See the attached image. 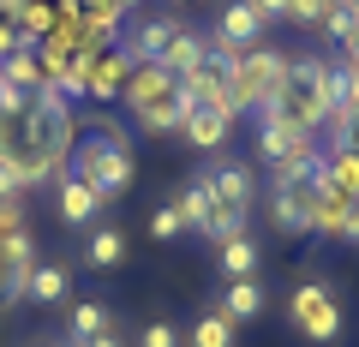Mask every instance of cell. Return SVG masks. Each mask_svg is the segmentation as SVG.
Listing matches in <instances>:
<instances>
[{
	"instance_id": "603a6c76",
	"label": "cell",
	"mask_w": 359,
	"mask_h": 347,
	"mask_svg": "<svg viewBox=\"0 0 359 347\" xmlns=\"http://www.w3.org/2000/svg\"><path fill=\"white\" fill-rule=\"evenodd\" d=\"M323 36H335V48H359V13H353V6H335V13L330 18H323Z\"/></svg>"
},
{
	"instance_id": "484cf974",
	"label": "cell",
	"mask_w": 359,
	"mask_h": 347,
	"mask_svg": "<svg viewBox=\"0 0 359 347\" xmlns=\"http://www.w3.org/2000/svg\"><path fill=\"white\" fill-rule=\"evenodd\" d=\"M198 233H204L210 245H222V240H233V233H245V216H240V210H222V204H216V216H210Z\"/></svg>"
},
{
	"instance_id": "5bb4252c",
	"label": "cell",
	"mask_w": 359,
	"mask_h": 347,
	"mask_svg": "<svg viewBox=\"0 0 359 347\" xmlns=\"http://www.w3.org/2000/svg\"><path fill=\"white\" fill-rule=\"evenodd\" d=\"M264 18H257V6L252 0H228V6H222V18H216V36H228L233 48H257V42H264Z\"/></svg>"
},
{
	"instance_id": "4dcf8cb0",
	"label": "cell",
	"mask_w": 359,
	"mask_h": 347,
	"mask_svg": "<svg viewBox=\"0 0 359 347\" xmlns=\"http://www.w3.org/2000/svg\"><path fill=\"white\" fill-rule=\"evenodd\" d=\"M264 25H287V0H252Z\"/></svg>"
},
{
	"instance_id": "9c48e42d",
	"label": "cell",
	"mask_w": 359,
	"mask_h": 347,
	"mask_svg": "<svg viewBox=\"0 0 359 347\" xmlns=\"http://www.w3.org/2000/svg\"><path fill=\"white\" fill-rule=\"evenodd\" d=\"M204 180H210V192H216V204H222V210H240V216H252L257 180H252V168H245V162H228V156H216V162L204 168Z\"/></svg>"
},
{
	"instance_id": "e575fe53",
	"label": "cell",
	"mask_w": 359,
	"mask_h": 347,
	"mask_svg": "<svg viewBox=\"0 0 359 347\" xmlns=\"http://www.w3.org/2000/svg\"><path fill=\"white\" fill-rule=\"evenodd\" d=\"M335 6H347V0H323V13H335Z\"/></svg>"
},
{
	"instance_id": "ac0fdd59",
	"label": "cell",
	"mask_w": 359,
	"mask_h": 347,
	"mask_svg": "<svg viewBox=\"0 0 359 347\" xmlns=\"http://www.w3.org/2000/svg\"><path fill=\"white\" fill-rule=\"evenodd\" d=\"M233 341H240V329H233V323L222 318V306H216V299H210V306L192 318V329H186V347H233Z\"/></svg>"
},
{
	"instance_id": "52a82bcc",
	"label": "cell",
	"mask_w": 359,
	"mask_h": 347,
	"mask_svg": "<svg viewBox=\"0 0 359 347\" xmlns=\"http://www.w3.org/2000/svg\"><path fill=\"white\" fill-rule=\"evenodd\" d=\"M126 78H132V54L120 48V42L102 48V54H90L84 60V102H120Z\"/></svg>"
},
{
	"instance_id": "2e32d148",
	"label": "cell",
	"mask_w": 359,
	"mask_h": 347,
	"mask_svg": "<svg viewBox=\"0 0 359 347\" xmlns=\"http://www.w3.org/2000/svg\"><path fill=\"white\" fill-rule=\"evenodd\" d=\"M156 66H162V72H174V78L198 72V66H204V36H198L192 25H180V30H174V42L162 48V60H156Z\"/></svg>"
},
{
	"instance_id": "f1b7e54d",
	"label": "cell",
	"mask_w": 359,
	"mask_h": 347,
	"mask_svg": "<svg viewBox=\"0 0 359 347\" xmlns=\"http://www.w3.org/2000/svg\"><path fill=\"white\" fill-rule=\"evenodd\" d=\"M18 228H30V222H25V204H18V198H6V204H0V240H6V233H18Z\"/></svg>"
},
{
	"instance_id": "8d00e7d4",
	"label": "cell",
	"mask_w": 359,
	"mask_h": 347,
	"mask_svg": "<svg viewBox=\"0 0 359 347\" xmlns=\"http://www.w3.org/2000/svg\"><path fill=\"white\" fill-rule=\"evenodd\" d=\"M347 6H353V13H359V0H347Z\"/></svg>"
},
{
	"instance_id": "83f0119b",
	"label": "cell",
	"mask_w": 359,
	"mask_h": 347,
	"mask_svg": "<svg viewBox=\"0 0 359 347\" xmlns=\"http://www.w3.org/2000/svg\"><path fill=\"white\" fill-rule=\"evenodd\" d=\"M150 233H156V240H180V233H186V222H180V210H174V204H162V210L150 216Z\"/></svg>"
},
{
	"instance_id": "ffe728a7",
	"label": "cell",
	"mask_w": 359,
	"mask_h": 347,
	"mask_svg": "<svg viewBox=\"0 0 359 347\" xmlns=\"http://www.w3.org/2000/svg\"><path fill=\"white\" fill-rule=\"evenodd\" d=\"M0 84H13V90H25V96H36L48 78H42V60H36V48H13L6 60H0Z\"/></svg>"
},
{
	"instance_id": "e0dca14e",
	"label": "cell",
	"mask_w": 359,
	"mask_h": 347,
	"mask_svg": "<svg viewBox=\"0 0 359 347\" xmlns=\"http://www.w3.org/2000/svg\"><path fill=\"white\" fill-rule=\"evenodd\" d=\"M257 264H264V252H257L252 233H233V240L216 245V270L228 275V282H240V275H257Z\"/></svg>"
},
{
	"instance_id": "7a4b0ae2",
	"label": "cell",
	"mask_w": 359,
	"mask_h": 347,
	"mask_svg": "<svg viewBox=\"0 0 359 347\" xmlns=\"http://www.w3.org/2000/svg\"><path fill=\"white\" fill-rule=\"evenodd\" d=\"M120 102L132 108V126H138L144 138H174V132H180V90H174V72H162L156 60L132 66Z\"/></svg>"
},
{
	"instance_id": "7c38bea8",
	"label": "cell",
	"mask_w": 359,
	"mask_h": 347,
	"mask_svg": "<svg viewBox=\"0 0 359 347\" xmlns=\"http://www.w3.org/2000/svg\"><path fill=\"white\" fill-rule=\"evenodd\" d=\"M54 210H60L66 228H90V222L102 216V198L90 192L84 180H72V174H54Z\"/></svg>"
},
{
	"instance_id": "cb8c5ba5",
	"label": "cell",
	"mask_w": 359,
	"mask_h": 347,
	"mask_svg": "<svg viewBox=\"0 0 359 347\" xmlns=\"http://www.w3.org/2000/svg\"><path fill=\"white\" fill-rule=\"evenodd\" d=\"M132 347H186V329H180V323H168V318H150L138 329V341Z\"/></svg>"
},
{
	"instance_id": "44dd1931",
	"label": "cell",
	"mask_w": 359,
	"mask_h": 347,
	"mask_svg": "<svg viewBox=\"0 0 359 347\" xmlns=\"http://www.w3.org/2000/svg\"><path fill=\"white\" fill-rule=\"evenodd\" d=\"M174 210H180V222H186V233H198L210 216H216V192H210V180H204V174H198V180L174 198Z\"/></svg>"
},
{
	"instance_id": "277c9868",
	"label": "cell",
	"mask_w": 359,
	"mask_h": 347,
	"mask_svg": "<svg viewBox=\"0 0 359 347\" xmlns=\"http://www.w3.org/2000/svg\"><path fill=\"white\" fill-rule=\"evenodd\" d=\"M282 72H287V54H282V48H269V42L245 48V54H240V66H233V72H222V84H228V102H233V114H252V108L269 96V84H276Z\"/></svg>"
},
{
	"instance_id": "1f68e13d",
	"label": "cell",
	"mask_w": 359,
	"mask_h": 347,
	"mask_svg": "<svg viewBox=\"0 0 359 347\" xmlns=\"http://www.w3.org/2000/svg\"><path fill=\"white\" fill-rule=\"evenodd\" d=\"M341 245H359V204H353V216H347V228H341Z\"/></svg>"
},
{
	"instance_id": "5b68a950",
	"label": "cell",
	"mask_w": 359,
	"mask_h": 347,
	"mask_svg": "<svg viewBox=\"0 0 359 347\" xmlns=\"http://www.w3.org/2000/svg\"><path fill=\"white\" fill-rule=\"evenodd\" d=\"M36 264H42L36 233H30V228L6 233V245H0V311L25 306V294H30V270H36Z\"/></svg>"
},
{
	"instance_id": "6da1fadb",
	"label": "cell",
	"mask_w": 359,
	"mask_h": 347,
	"mask_svg": "<svg viewBox=\"0 0 359 347\" xmlns=\"http://www.w3.org/2000/svg\"><path fill=\"white\" fill-rule=\"evenodd\" d=\"M66 174H72V180H84L90 192L102 198V210H108L114 198H126L132 174H138V162H132V132L114 126V120H96V132H84V138L72 144Z\"/></svg>"
},
{
	"instance_id": "f35d334b",
	"label": "cell",
	"mask_w": 359,
	"mask_h": 347,
	"mask_svg": "<svg viewBox=\"0 0 359 347\" xmlns=\"http://www.w3.org/2000/svg\"><path fill=\"white\" fill-rule=\"evenodd\" d=\"M36 347H42V341H36Z\"/></svg>"
},
{
	"instance_id": "d6a6232c",
	"label": "cell",
	"mask_w": 359,
	"mask_h": 347,
	"mask_svg": "<svg viewBox=\"0 0 359 347\" xmlns=\"http://www.w3.org/2000/svg\"><path fill=\"white\" fill-rule=\"evenodd\" d=\"M84 347H126V341H120V329H108V335H96V341H84Z\"/></svg>"
},
{
	"instance_id": "836d02e7",
	"label": "cell",
	"mask_w": 359,
	"mask_h": 347,
	"mask_svg": "<svg viewBox=\"0 0 359 347\" xmlns=\"http://www.w3.org/2000/svg\"><path fill=\"white\" fill-rule=\"evenodd\" d=\"M120 13H126V18H138V13H144V0H120Z\"/></svg>"
},
{
	"instance_id": "f546056e",
	"label": "cell",
	"mask_w": 359,
	"mask_h": 347,
	"mask_svg": "<svg viewBox=\"0 0 359 347\" xmlns=\"http://www.w3.org/2000/svg\"><path fill=\"white\" fill-rule=\"evenodd\" d=\"M6 198H25V180H18L13 162H0V204H6Z\"/></svg>"
},
{
	"instance_id": "30bf717a",
	"label": "cell",
	"mask_w": 359,
	"mask_h": 347,
	"mask_svg": "<svg viewBox=\"0 0 359 347\" xmlns=\"http://www.w3.org/2000/svg\"><path fill=\"white\" fill-rule=\"evenodd\" d=\"M186 150L198 156H222V144L233 138V120L228 114H210V108H180V132H174Z\"/></svg>"
},
{
	"instance_id": "4fadbf2b",
	"label": "cell",
	"mask_w": 359,
	"mask_h": 347,
	"mask_svg": "<svg viewBox=\"0 0 359 347\" xmlns=\"http://www.w3.org/2000/svg\"><path fill=\"white\" fill-rule=\"evenodd\" d=\"M222 318L233 323V329H240V323H252V318H264V306H269V294H264V282H257V275H240V282H228L222 287Z\"/></svg>"
},
{
	"instance_id": "74e56055",
	"label": "cell",
	"mask_w": 359,
	"mask_h": 347,
	"mask_svg": "<svg viewBox=\"0 0 359 347\" xmlns=\"http://www.w3.org/2000/svg\"><path fill=\"white\" fill-rule=\"evenodd\" d=\"M0 245H6V240H0Z\"/></svg>"
},
{
	"instance_id": "9a60e30c",
	"label": "cell",
	"mask_w": 359,
	"mask_h": 347,
	"mask_svg": "<svg viewBox=\"0 0 359 347\" xmlns=\"http://www.w3.org/2000/svg\"><path fill=\"white\" fill-rule=\"evenodd\" d=\"M108 329H120V323H114V306H102V299H78V306L66 311V341L72 347L96 341V335H108Z\"/></svg>"
},
{
	"instance_id": "3957f363",
	"label": "cell",
	"mask_w": 359,
	"mask_h": 347,
	"mask_svg": "<svg viewBox=\"0 0 359 347\" xmlns=\"http://www.w3.org/2000/svg\"><path fill=\"white\" fill-rule=\"evenodd\" d=\"M287 329L311 347H335L347 335V311H341V294H335L323 275H299L294 294H287Z\"/></svg>"
},
{
	"instance_id": "8992f818",
	"label": "cell",
	"mask_w": 359,
	"mask_h": 347,
	"mask_svg": "<svg viewBox=\"0 0 359 347\" xmlns=\"http://www.w3.org/2000/svg\"><path fill=\"white\" fill-rule=\"evenodd\" d=\"M311 216H318V186H311V180L269 192V222H276L282 240H306V233H311Z\"/></svg>"
},
{
	"instance_id": "7402d4cb",
	"label": "cell",
	"mask_w": 359,
	"mask_h": 347,
	"mask_svg": "<svg viewBox=\"0 0 359 347\" xmlns=\"http://www.w3.org/2000/svg\"><path fill=\"white\" fill-rule=\"evenodd\" d=\"M347 216H353V198H341V192H318V216H311V233H318V240H341Z\"/></svg>"
},
{
	"instance_id": "8fae6325",
	"label": "cell",
	"mask_w": 359,
	"mask_h": 347,
	"mask_svg": "<svg viewBox=\"0 0 359 347\" xmlns=\"http://www.w3.org/2000/svg\"><path fill=\"white\" fill-rule=\"evenodd\" d=\"M84 270H96V275H114L120 264H126V233L114 228V222H90L84 228Z\"/></svg>"
},
{
	"instance_id": "ba28073f",
	"label": "cell",
	"mask_w": 359,
	"mask_h": 347,
	"mask_svg": "<svg viewBox=\"0 0 359 347\" xmlns=\"http://www.w3.org/2000/svg\"><path fill=\"white\" fill-rule=\"evenodd\" d=\"M174 30H180V18H174V13H144V18H126V30H120V48L132 54V66L162 60V48L174 42Z\"/></svg>"
},
{
	"instance_id": "d4e9b609",
	"label": "cell",
	"mask_w": 359,
	"mask_h": 347,
	"mask_svg": "<svg viewBox=\"0 0 359 347\" xmlns=\"http://www.w3.org/2000/svg\"><path fill=\"white\" fill-rule=\"evenodd\" d=\"M323 0H287V25L294 30H306V36H323Z\"/></svg>"
},
{
	"instance_id": "d590c367",
	"label": "cell",
	"mask_w": 359,
	"mask_h": 347,
	"mask_svg": "<svg viewBox=\"0 0 359 347\" xmlns=\"http://www.w3.org/2000/svg\"><path fill=\"white\" fill-rule=\"evenodd\" d=\"M174 6H198V0H174Z\"/></svg>"
},
{
	"instance_id": "d6986e66",
	"label": "cell",
	"mask_w": 359,
	"mask_h": 347,
	"mask_svg": "<svg viewBox=\"0 0 359 347\" xmlns=\"http://www.w3.org/2000/svg\"><path fill=\"white\" fill-rule=\"evenodd\" d=\"M72 294V275H66V264H36L30 270V294H25V306H60V299Z\"/></svg>"
},
{
	"instance_id": "4316f807",
	"label": "cell",
	"mask_w": 359,
	"mask_h": 347,
	"mask_svg": "<svg viewBox=\"0 0 359 347\" xmlns=\"http://www.w3.org/2000/svg\"><path fill=\"white\" fill-rule=\"evenodd\" d=\"M294 138L299 132H287V126H257V156H264V162H282V156L294 150Z\"/></svg>"
}]
</instances>
